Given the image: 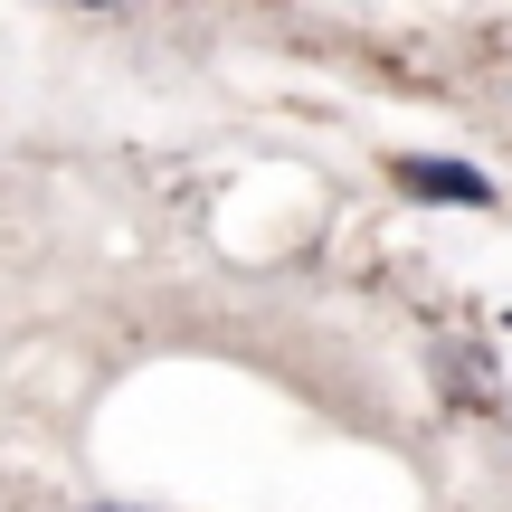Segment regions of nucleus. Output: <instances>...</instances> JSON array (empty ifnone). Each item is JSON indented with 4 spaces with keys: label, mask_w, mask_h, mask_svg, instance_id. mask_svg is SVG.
I'll return each instance as SVG.
<instances>
[{
    "label": "nucleus",
    "mask_w": 512,
    "mask_h": 512,
    "mask_svg": "<svg viewBox=\"0 0 512 512\" xmlns=\"http://www.w3.org/2000/svg\"><path fill=\"white\" fill-rule=\"evenodd\" d=\"M399 190H418L437 209H494V171L456 162V152H399Z\"/></svg>",
    "instance_id": "1"
},
{
    "label": "nucleus",
    "mask_w": 512,
    "mask_h": 512,
    "mask_svg": "<svg viewBox=\"0 0 512 512\" xmlns=\"http://www.w3.org/2000/svg\"><path fill=\"white\" fill-rule=\"evenodd\" d=\"M86 512H143V503H86Z\"/></svg>",
    "instance_id": "2"
}]
</instances>
